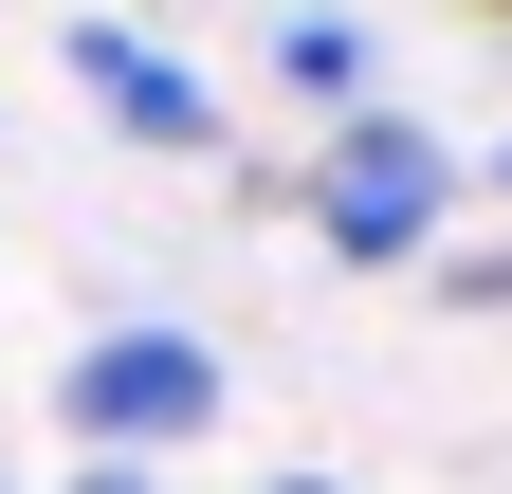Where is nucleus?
<instances>
[{"mask_svg": "<svg viewBox=\"0 0 512 494\" xmlns=\"http://www.w3.org/2000/svg\"><path fill=\"white\" fill-rule=\"evenodd\" d=\"M439 202H458V165H439L403 110H348L330 165H311V220H330V257H421Z\"/></svg>", "mask_w": 512, "mask_h": 494, "instance_id": "obj_1", "label": "nucleus"}, {"mask_svg": "<svg viewBox=\"0 0 512 494\" xmlns=\"http://www.w3.org/2000/svg\"><path fill=\"white\" fill-rule=\"evenodd\" d=\"M202 421H220V348L202 330H110L74 366V440L92 458H165V440H202Z\"/></svg>", "mask_w": 512, "mask_h": 494, "instance_id": "obj_2", "label": "nucleus"}, {"mask_svg": "<svg viewBox=\"0 0 512 494\" xmlns=\"http://www.w3.org/2000/svg\"><path fill=\"white\" fill-rule=\"evenodd\" d=\"M74 74H92V92H110L147 147H220V92H202V74H165L147 37H110V19H92V37H74Z\"/></svg>", "mask_w": 512, "mask_h": 494, "instance_id": "obj_3", "label": "nucleus"}, {"mask_svg": "<svg viewBox=\"0 0 512 494\" xmlns=\"http://www.w3.org/2000/svg\"><path fill=\"white\" fill-rule=\"evenodd\" d=\"M275 74H293V92L348 129V110H366V37H348V19H293V37H275Z\"/></svg>", "mask_w": 512, "mask_h": 494, "instance_id": "obj_4", "label": "nucleus"}, {"mask_svg": "<svg viewBox=\"0 0 512 494\" xmlns=\"http://www.w3.org/2000/svg\"><path fill=\"white\" fill-rule=\"evenodd\" d=\"M74 494H165V476H147V458H92V476H74Z\"/></svg>", "mask_w": 512, "mask_h": 494, "instance_id": "obj_5", "label": "nucleus"}, {"mask_svg": "<svg viewBox=\"0 0 512 494\" xmlns=\"http://www.w3.org/2000/svg\"><path fill=\"white\" fill-rule=\"evenodd\" d=\"M275 494H330V476H275Z\"/></svg>", "mask_w": 512, "mask_h": 494, "instance_id": "obj_6", "label": "nucleus"}, {"mask_svg": "<svg viewBox=\"0 0 512 494\" xmlns=\"http://www.w3.org/2000/svg\"><path fill=\"white\" fill-rule=\"evenodd\" d=\"M494 183H512V165H494Z\"/></svg>", "mask_w": 512, "mask_h": 494, "instance_id": "obj_7", "label": "nucleus"}]
</instances>
